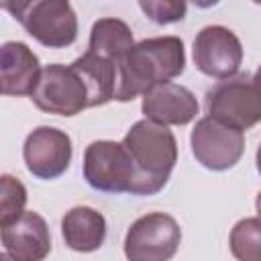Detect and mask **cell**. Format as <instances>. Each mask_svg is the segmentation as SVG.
<instances>
[{
  "mask_svg": "<svg viewBox=\"0 0 261 261\" xmlns=\"http://www.w3.org/2000/svg\"><path fill=\"white\" fill-rule=\"evenodd\" d=\"M194 65L208 77L230 80L243 63V45L239 37L220 24L204 27L194 39Z\"/></svg>",
  "mask_w": 261,
  "mask_h": 261,
  "instance_id": "9c48e42d",
  "label": "cell"
},
{
  "mask_svg": "<svg viewBox=\"0 0 261 261\" xmlns=\"http://www.w3.org/2000/svg\"><path fill=\"white\" fill-rule=\"evenodd\" d=\"M84 179L98 192L133 194L137 173L122 141L90 143L84 153Z\"/></svg>",
  "mask_w": 261,
  "mask_h": 261,
  "instance_id": "277c9868",
  "label": "cell"
},
{
  "mask_svg": "<svg viewBox=\"0 0 261 261\" xmlns=\"http://www.w3.org/2000/svg\"><path fill=\"white\" fill-rule=\"evenodd\" d=\"M0 259H2V261H16V259H12L8 253H2V255H0Z\"/></svg>",
  "mask_w": 261,
  "mask_h": 261,
  "instance_id": "603a6c76",
  "label": "cell"
},
{
  "mask_svg": "<svg viewBox=\"0 0 261 261\" xmlns=\"http://www.w3.org/2000/svg\"><path fill=\"white\" fill-rule=\"evenodd\" d=\"M31 100L43 112L75 116L84 108H90V90L73 65L51 63L41 71Z\"/></svg>",
  "mask_w": 261,
  "mask_h": 261,
  "instance_id": "5b68a950",
  "label": "cell"
},
{
  "mask_svg": "<svg viewBox=\"0 0 261 261\" xmlns=\"http://www.w3.org/2000/svg\"><path fill=\"white\" fill-rule=\"evenodd\" d=\"M71 65L82 73V77H84V82L90 90V108L102 106V104L114 100L116 75H118V65L116 63L86 51Z\"/></svg>",
  "mask_w": 261,
  "mask_h": 261,
  "instance_id": "2e32d148",
  "label": "cell"
},
{
  "mask_svg": "<svg viewBox=\"0 0 261 261\" xmlns=\"http://www.w3.org/2000/svg\"><path fill=\"white\" fill-rule=\"evenodd\" d=\"M24 31L49 49L69 47L77 39V16L67 0H27L4 2Z\"/></svg>",
  "mask_w": 261,
  "mask_h": 261,
  "instance_id": "3957f363",
  "label": "cell"
},
{
  "mask_svg": "<svg viewBox=\"0 0 261 261\" xmlns=\"http://www.w3.org/2000/svg\"><path fill=\"white\" fill-rule=\"evenodd\" d=\"M141 10L157 24H169L184 20L186 16V2H173V0H141Z\"/></svg>",
  "mask_w": 261,
  "mask_h": 261,
  "instance_id": "d6986e66",
  "label": "cell"
},
{
  "mask_svg": "<svg viewBox=\"0 0 261 261\" xmlns=\"http://www.w3.org/2000/svg\"><path fill=\"white\" fill-rule=\"evenodd\" d=\"M61 234L71 251H98L106 239V218L90 206H75L65 212L61 220Z\"/></svg>",
  "mask_w": 261,
  "mask_h": 261,
  "instance_id": "5bb4252c",
  "label": "cell"
},
{
  "mask_svg": "<svg viewBox=\"0 0 261 261\" xmlns=\"http://www.w3.org/2000/svg\"><path fill=\"white\" fill-rule=\"evenodd\" d=\"M186 69L184 41L173 35L151 37L135 47L118 63L114 100L128 102L149 92L153 86L167 84Z\"/></svg>",
  "mask_w": 261,
  "mask_h": 261,
  "instance_id": "6da1fadb",
  "label": "cell"
},
{
  "mask_svg": "<svg viewBox=\"0 0 261 261\" xmlns=\"http://www.w3.org/2000/svg\"><path fill=\"white\" fill-rule=\"evenodd\" d=\"M255 161H257V171L261 173V145L257 147V155H255Z\"/></svg>",
  "mask_w": 261,
  "mask_h": 261,
  "instance_id": "44dd1931",
  "label": "cell"
},
{
  "mask_svg": "<svg viewBox=\"0 0 261 261\" xmlns=\"http://www.w3.org/2000/svg\"><path fill=\"white\" fill-rule=\"evenodd\" d=\"M198 100L196 96L179 84L167 82L153 86L149 92L143 94L141 110L147 120L169 126V124H188L198 114Z\"/></svg>",
  "mask_w": 261,
  "mask_h": 261,
  "instance_id": "7c38bea8",
  "label": "cell"
},
{
  "mask_svg": "<svg viewBox=\"0 0 261 261\" xmlns=\"http://www.w3.org/2000/svg\"><path fill=\"white\" fill-rule=\"evenodd\" d=\"M39 57L20 41L0 47V90L4 96H31L41 77Z\"/></svg>",
  "mask_w": 261,
  "mask_h": 261,
  "instance_id": "4fadbf2b",
  "label": "cell"
},
{
  "mask_svg": "<svg viewBox=\"0 0 261 261\" xmlns=\"http://www.w3.org/2000/svg\"><path fill=\"white\" fill-rule=\"evenodd\" d=\"M135 47L130 27L120 18H98L90 33L88 51L112 63H120Z\"/></svg>",
  "mask_w": 261,
  "mask_h": 261,
  "instance_id": "9a60e30c",
  "label": "cell"
},
{
  "mask_svg": "<svg viewBox=\"0 0 261 261\" xmlns=\"http://www.w3.org/2000/svg\"><path fill=\"white\" fill-rule=\"evenodd\" d=\"M228 247L237 261H261V218L239 220L230 230Z\"/></svg>",
  "mask_w": 261,
  "mask_h": 261,
  "instance_id": "e0dca14e",
  "label": "cell"
},
{
  "mask_svg": "<svg viewBox=\"0 0 261 261\" xmlns=\"http://www.w3.org/2000/svg\"><path fill=\"white\" fill-rule=\"evenodd\" d=\"M22 157L35 177L55 179L69 169L71 139L65 130L55 126H39L24 139Z\"/></svg>",
  "mask_w": 261,
  "mask_h": 261,
  "instance_id": "30bf717a",
  "label": "cell"
},
{
  "mask_svg": "<svg viewBox=\"0 0 261 261\" xmlns=\"http://www.w3.org/2000/svg\"><path fill=\"white\" fill-rule=\"evenodd\" d=\"M0 228L4 251L16 261H45L51 251L49 226L33 210H24L16 220Z\"/></svg>",
  "mask_w": 261,
  "mask_h": 261,
  "instance_id": "8fae6325",
  "label": "cell"
},
{
  "mask_svg": "<svg viewBox=\"0 0 261 261\" xmlns=\"http://www.w3.org/2000/svg\"><path fill=\"white\" fill-rule=\"evenodd\" d=\"M122 145L137 173L133 196H153L161 192L177 163V141L173 133L163 124L143 118L126 130Z\"/></svg>",
  "mask_w": 261,
  "mask_h": 261,
  "instance_id": "7a4b0ae2",
  "label": "cell"
},
{
  "mask_svg": "<svg viewBox=\"0 0 261 261\" xmlns=\"http://www.w3.org/2000/svg\"><path fill=\"white\" fill-rule=\"evenodd\" d=\"M206 110L210 118L245 130L261 122V90L247 75L230 77L206 94Z\"/></svg>",
  "mask_w": 261,
  "mask_h": 261,
  "instance_id": "52a82bcc",
  "label": "cell"
},
{
  "mask_svg": "<svg viewBox=\"0 0 261 261\" xmlns=\"http://www.w3.org/2000/svg\"><path fill=\"white\" fill-rule=\"evenodd\" d=\"M255 208H257V214H259V218H261V192H259L257 198H255Z\"/></svg>",
  "mask_w": 261,
  "mask_h": 261,
  "instance_id": "7402d4cb",
  "label": "cell"
},
{
  "mask_svg": "<svg viewBox=\"0 0 261 261\" xmlns=\"http://www.w3.org/2000/svg\"><path fill=\"white\" fill-rule=\"evenodd\" d=\"M27 190L20 179L4 173L0 177V226L10 224L24 212Z\"/></svg>",
  "mask_w": 261,
  "mask_h": 261,
  "instance_id": "ac0fdd59",
  "label": "cell"
},
{
  "mask_svg": "<svg viewBox=\"0 0 261 261\" xmlns=\"http://www.w3.org/2000/svg\"><path fill=\"white\" fill-rule=\"evenodd\" d=\"M190 145L196 161L210 171L234 167L245 153L243 130L228 126L216 118H200L190 135Z\"/></svg>",
  "mask_w": 261,
  "mask_h": 261,
  "instance_id": "ba28073f",
  "label": "cell"
},
{
  "mask_svg": "<svg viewBox=\"0 0 261 261\" xmlns=\"http://www.w3.org/2000/svg\"><path fill=\"white\" fill-rule=\"evenodd\" d=\"M253 82H255V86L261 90V65L257 67V71H255V75H253Z\"/></svg>",
  "mask_w": 261,
  "mask_h": 261,
  "instance_id": "ffe728a7",
  "label": "cell"
},
{
  "mask_svg": "<svg viewBox=\"0 0 261 261\" xmlns=\"http://www.w3.org/2000/svg\"><path fill=\"white\" fill-rule=\"evenodd\" d=\"M181 243L177 220L165 212H149L137 218L124 237L128 261H169Z\"/></svg>",
  "mask_w": 261,
  "mask_h": 261,
  "instance_id": "8992f818",
  "label": "cell"
}]
</instances>
